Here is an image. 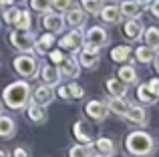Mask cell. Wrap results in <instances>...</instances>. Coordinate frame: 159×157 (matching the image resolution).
Masks as SVG:
<instances>
[{
	"label": "cell",
	"mask_w": 159,
	"mask_h": 157,
	"mask_svg": "<svg viewBox=\"0 0 159 157\" xmlns=\"http://www.w3.org/2000/svg\"><path fill=\"white\" fill-rule=\"evenodd\" d=\"M16 14H18V8H14V6H6V8H4V12H2L4 22L12 26V24H14V20H16Z\"/></svg>",
	"instance_id": "obj_34"
},
{
	"label": "cell",
	"mask_w": 159,
	"mask_h": 157,
	"mask_svg": "<svg viewBox=\"0 0 159 157\" xmlns=\"http://www.w3.org/2000/svg\"><path fill=\"white\" fill-rule=\"evenodd\" d=\"M12 157H30V153H28V149H24V147H16V149L12 151Z\"/></svg>",
	"instance_id": "obj_40"
},
{
	"label": "cell",
	"mask_w": 159,
	"mask_h": 157,
	"mask_svg": "<svg viewBox=\"0 0 159 157\" xmlns=\"http://www.w3.org/2000/svg\"><path fill=\"white\" fill-rule=\"evenodd\" d=\"M16 133V123L12 117H6V115L0 113V137L2 139H8Z\"/></svg>",
	"instance_id": "obj_21"
},
{
	"label": "cell",
	"mask_w": 159,
	"mask_h": 157,
	"mask_svg": "<svg viewBox=\"0 0 159 157\" xmlns=\"http://www.w3.org/2000/svg\"><path fill=\"white\" fill-rule=\"evenodd\" d=\"M65 22H69L73 28H81V26H85L87 24V12L83 10V8H79V6H70L69 10H66V18H65Z\"/></svg>",
	"instance_id": "obj_14"
},
{
	"label": "cell",
	"mask_w": 159,
	"mask_h": 157,
	"mask_svg": "<svg viewBox=\"0 0 159 157\" xmlns=\"http://www.w3.org/2000/svg\"><path fill=\"white\" fill-rule=\"evenodd\" d=\"M123 36L127 40H131V43L139 40L141 36H143V24H141L137 18H129L127 22H125V26H123Z\"/></svg>",
	"instance_id": "obj_13"
},
{
	"label": "cell",
	"mask_w": 159,
	"mask_h": 157,
	"mask_svg": "<svg viewBox=\"0 0 159 157\" xmlns=\"http://www.w3.org/2000/svg\"><path fill=\"white\" fill-rule=\"evenodd\" d=\"M73 135L77 137L79 143H83V145H89V143H91V135L87 133L85 123H83V121H77V123L73 125Z\"/></svg>",
	"instance_id": "obj_27"
},
{
	"label": "cell",
	"mask_w": 159,
	"mask_h": 157,
	"mask_svg": "<svg viewBox=\"0 0 159 157\" xmlns=\"http://www.w3.org/2000/svg\"><path fill=\"white\" fill-rule=\"evenodd\" d=\"M135 59L139 61V63H143V65H147V63H153V59H155V48H151V47H139L135 51Z\"/></svg>",
	"instance_id": "obj_26"
},
{
	"label": "cell",
	"mask_w": 159,
	"mask_h": 157,
	"mask_svg": "<svg viewBox=\"0 0 159 157\" xmlns=\"http://www.w3.org/2000/svg\"><path fill=\"white\" fill-rule=\"evenodd\" d=\"M95 147H97L99 155H103V157H111V155H115V151H117L115 141L109 139V137H99L97 141H95Z\"/></svg>",
	"instance_id": "obj_20"
},
{
	"label": "cell",
	"mask_w": 159,
	"mask_h": 157,
	"mask_svg": "<svg viewBox=\"0 0 159 157\" xmlns=\"http://www.w3.org/2000/svg\"><path fill=\"white\" fill-rule=\"evenodd\" d=\"M117 77H119L125 85H131V83L137 81V71H135V67H131V65H123V67L119 69V73H117Z\"/></svg>",
	"instance_id": "obj_25"
},
{
	"label": "cell",
	"mask_w": 159,
	"mask_h": 157,
	"mask_svg": "<svg viewBox=\"0 0 159 157\" xmlns=\"http://www.w3.org/2000/svg\"><path fill=\"white\" fill-rule=\"evenodd\" d=\"M89 145H73L69 149V157H89Z\"/></svg>",
	"instance_id": "obj_33"
},
{
	"label": "cell",
	"mask_w": 159,
	"mask_h": 157,
	"mask_svg": "<svg viewBox=\"0 0 159 157\" xmlns=\"http://www.w3.org/2000/svg\"><path fill=\"white\" fill-rule=\"evenodd\" d=\"M30 101L36 103V105H40V107L51 105V103L54 101V91H52V87H48V85L36 87V89L30 93Z\"/></svg>",
	"instance_id": "obj_10"
},
{
	"label": "cell",
	"mask_w": 159,
	"mask_h": 157,
	"mask_svg": "<svg viewBox=\"0 0 159 157\" xmlns=\"http://www.w3.org/2000/svg\"><path fill=\"white\" fill-rule=\"evenodd\" d=\"M75 4V0H51V8L57 12H66Z\"/></svg>",
	"instance_id": "obj_32"
},
{
	"label": "cell",
	"mask_w": 159,
	"mask_h": 157,
	"mask_svg": "<svg viewBox=\"0 0 159 157\" xmlns=\"http://www.w3.org/2000/svg\"><path fill=\"white\" fill-rule=\"evenodd\" d=\"M85 113L89 115L93 121H105L107 115H109V109L103 101H89L85 107Z\"/></svg>",
	"instance_id": "obj_12"
},
{
	"label": "cell",
	"mask_w": 159,
	"mask_h": 157,
	"mask_svg": "<svg viewBox=\"0 0 159 157\" xmlns=\"http://www.w3.org/2000/svg\"><path fill=\"white\" fill-rule=\"evenodd\" d=\"M30 85L26 81H14L2 91V103L12 111H20L30 103Z\"/></svg>",
	"instance_id": "obj_1"
},
{
	"label": "cell",
	"mask_w": 159,
	"mask_h": 157,
	"mask_svg": "<svg viewBox=\"0 0 159 157\" xmlns=\"http://www.w3.org/2000/svg\"><path fill=\"white\" fill-rule=\"evenodd\" d=\"M34 34L30 32V28H16V30L10 32V43L14 48L24 52H30L32 51V44H34Z\"/></svg>",
	"instance_id": "obj_4"
},
{
	"label": "cell",
	"mask_w": 159,
	"mask_h": 157,
	"mask_svg": "<svg viewBox=\"0 0 159 157\" xmlns=\"http://www.w3.org/2000/svg\"><path fill=\"white\" fill-rule=\"evenodd\" d=\"M57 69H58L61 78H77L79 73H81V65H79V61L75 56H65L57 65Z\"/></svg>",
	"instance_id": "obj_7"
},
{
	"label": "cell",
	"mask_w": 159,
	"mask_h": 157,
	"mask_svg": "<svg viewBox=\"0 0 159 157\" xmlns=\"http://www.w3.org/2000/svg\"><path fill=\"white\" fill-rule=\"evenodd\" d=\"M54 95H58L61 99H69V89H66V85H61V87L57 89V93H54Z\"/></svg>",
	"instance_id": "obj_41"
},
{
	"label": "cell",
	"mask_w": 159,
	"mask_h": 157,
	"mask_svg": "<svg viewBox=\"0 0 159 157\" xmlns=\"http://www.w3.org/2000/svg\"><path fill=\"white\" fill-rule=\"evenodd\" d=\"M30 6H32V10L44 14V12L51 10V0H30Z\"/></svg>",
	"instance_id": "obj_35"
},
{
	"label": "cell",
	"mask_w": 159,
	"mask_h": 157,
	"mask_svg": "<svg viewBox=\"0 0 159 157\" xmlns=\"http://www.w3.org/2000/svg\"><path fill=\"white\" fill-rule=\"evenodd\" d=\"M149 12L153 18H159V0H151L149 2Z\"/></svg>",
	"instance_id": "obj_38"
},
{
	"label": "cell",
	"mask_w": 159,
	"mask_h": 157,
	"mask_svg": "<svg viewBox=\"0 0 159 157\" xmlns=\"http://www.w3.org/2000/svg\"><path fill=\"white\" fill-rule=\"evenodd\" d=\"M48 59H51L54 65H58L62 59H65V55H62L61 51H51V52H48Z\"/></svg>",
	"instance_id": "obj_37"
},
{
	"label": "cell",
	"mask_w": 159,
	"mask_h": 157,
	"mask_svg": "<svg viewBox=\"0 0 159 157\" xmlns=\"http://www.w3.org/2000/svg\"><path fill=\"white\" fill-rule=\"evenodd\" d=\"M125 147L133 157H149L155 151V141L145 131H133L125 139Z\"/></svg>",
	"instance_id": "obj_2"
},
{
	"label": "cell",
	"mask_w": 159,
	"mask_h": 157,
	"mask_svg": "<svg viewBox=\"0 0 159 157\" xmlns=\"http://www.w3.org/2000/svg\"><path fill=\"white\" fill-rule=\"evenodd\" d=\"M52 44H54V34H52V32H47V34H43L39 40H34L32 51L39 52V55H44V52H47V48H51Z\"/></svg>",
	"instance_id": "obj_23"
},
{
	"label": "cell",
	"mask_w": 159,
	"mask_h": 157,
	"mask_svg": "<svg viewBox=\"0 0 159 157\" xmlns=\"http://www.w3.org/2000/svg\"><path fill=\"white\" fill-rule=\"evenodd\" d=\"M83 44H85V34H81V32H79V28H77V30H70L69 34L62 36L61 43H58V47H61L62 51L75 52V51H81Z\"/></svg>",
	"instance_id": "obj_8"
},
{
	"label": "cell",
	"mask_w": 159,
	"mask_h": 157,
	"mask_svg": "<svg viewBox=\"0 0 159 157\" xmlns=\"http://www.w3.org/2000/svg\"><path fill=\"white\" fill-rule=\"evenodd\" d=\"M24 109H26V117L30 119L32 123H44L47 121V111H44V107L36 105V103H30V105H26Z\"/></svg>",
	"instance_id": "obj_19"
},
{
	"label": "cell",
	"mask_w": 159,
	"mask_h": 157,
	"mask_svg": "<svg viewBox=\"0 0 159 157\" xmlns=\"http://www.w3.org/2000/svg\"><path fill=\"white\" fill-rule=\"evenodd\" d=\"M0 157H8V153H6V151H2V149H0Z\"/></svg>",
	"instance_id": "obj_45"
},
{
	"label": "cell",
	"mask_w": 159,
	"mask_h": 157,
	"mask_svg": "<svg viewBox=\"0 0 159 157\" xmlns=\"http://www.w3.org/2000/svg\"><path fill=\"white\" fill-rule=\"evenodd\" d=\"M105 87H107V91H109L111 97H123V95L127 93V85H125L119 77H109Z\"/></svg>",
	"instance_id": "obj_17"
},
{
	"label": "cell",
	"mask_w": 159,
	"mask_h": 157,
	"mask_svg": "<svg viewBox=\"0 0 159 157\" xmlns=\"http://www.w3.org/2000/svg\"><path fill=\"white\" fill-rule=\"evenodd\" d=\"M137 99L141 101V105H153V103H157V95H153L151 91H149L147 83H141L139 87H137Z\"/></svg>",
	"instance_id": "obj_24"
},
{
	"label": "cell",
	"mask_w": 159,
	"mask_h": 157,
	"mask_svg": "<svg viewBox=\"0 0 159 157\" xmlns=\"http://www.w3.org/2000/svg\"><path fill=\"white\" fill-rule=\"evenodd\" d=\"M121 14L127 16V18H139L141 14V4L137 2V0H123L119 6Z\"/></svg>",
	"instance_id": "obj_18"
},
{
	"label": "cell",
	"mask_w": 159,
	"mask_h": 157,
	"mask_svg": "<svg viewBox=\"0 0 159 157\" xmlns=\"http://www.w3.org/2000/svg\"><path fill=\"white\" fill-rule=\"evenodd\" d=\"M147 87H149V91H151L153 95L159 97V78H151V81L147 83Z\"/></svg>",
	"instance_id": "obj_39"
},
{
	"label": "cell",
	"mask_w": 159,
	"mask_h": 157,
	"mask_svg": "<svg viewBox=\"0 0 159 157\" xmlns=\"http://www.w3.org/2000/svg\"><path fill=\"white\" fill-rule=\"evenodd\" d=\"M153 61H157V63H155V69H157V73H159V52H155V59H153Z\"/></svg>",
	"instance_id": "obj_43"
},
{
	"label": "cell",
	"mask_w": 159,
	"mask_h": 157,
	"mask_svg": "<svg viewBox=\"0 0 159 157\" xmlns=\"http://www.w3.org/2000/svg\"><path fill=\"white\" fill-rule=\"evenodd\" d=\"M32 26V16L28 10H18L14 20V28H30Z\"/></svg>",
	"instance_id": "obj_30"
},
{
	"label": "cell",
	"mask_w": 159,
	"mask_h": 157,
	"mask_svg": "<svg viewBox=\"0 0 159 157\" xmlns=\"http://www.w3.org/2000/svg\"><path fill=\"white\" fill-rule=\"evenodd\" d=\"M89 157H103V155H99V153H97V155H89Z\"/></svg>",
	"instance_id": "obj_47"
},
{
	"label": "cell",
	"mask_w": 159,
	"mask_h": 157,
	"mask_svg": "<svg viewBox=\"0 0 159 157\" xmlns=\"http://www.w3.org/2000/svg\"><path fill=\"white\" fill-rule=\"evenodd\" d=\"M129 56H131V48L125 47V44L115 47V48L111 51V59L115 61V63H125V61H129Z\"/></svg>",
	"instance_id": "obj_29"
},
{
	"label": "cell",
	"mask_w": 159,
	"mask_h": 157,
	"mask_svg": "<svg viewBox=\"0 0 159 157\" xmlns=\"http://www.w3.org/2000/svg\"><path fill=\"white\" fill-rule=\"evenodd\" d=\"M99 51H101L99 47H95V44H91V43H85L81 47V52H79V65L85 67V69H97Z\"/></svg>",
	"instance_id": "obj_5"
},
{
	"label": "cell",
	"mask_w": 159,
	"mask_h": 157,
	"mask_svg": "<svg viewBox=\"0 0 159 157\" xmlns=\"http://www.w3.org/2000/svg\"><path fill=\"white\" fill-rule=\"evenodd\" d=\"M40 24H43V28L44 30H48V32H52V34H57V32H61V30H65V16L61 14V12H57V10H48V12H44L43 14V18H40Z\"/></svg>",
	"instance_id": "obj_6"
},
{
	"label": "cell",
	"mask_w": 159,
	"mask_h": 157,
	"mask_svg": "<svg viewBox=\"0 0 159 157\" xmlns=\"http://www.w3.org/2000/svg\"><path fill=\"white\" fill-rule=\"evenodd\" d=\"M123 117L127 119L129 123L137 125V127H145V125H147V121H149V117H147V111H145L141 105H129Z\"/></svg>",
	"instance_id": "obj_9"
},
{
	"label": "cell",
	"mask_w": 159,
	"mask_h": 157,
	"mask_svg": "<svg viewBox=\"0 0 159 157\" xmlns=\"http://www.w3.org/2000/svg\"><path fill=\"white\" fill-rule=\"evenodd\" d=\"M97 16H101L103 22H107V24H119L123 20V14H121L119 6H115V4H109V6L103 4V8L99 10Z\"/></svg>",
	"instance_id": "obj_15"
},
{
	"label": "cell",
	"mask_w": 159,
	"mask_h": 157,
	"mask_svg": "<svg viewBox=\"0 0 159 157\" xmlns=\"http://www.w3.org/2000/svg\"><path fill=\"white\" fill-rule=\"evenodd\" d=\"M143 38H145V44H147V47L159 48V28L149 26L147 30H143Z\"/></svg>",
	"instance_id": "obj_28"
},
{
	"label": "cell",
	"mask_w": 159,
	"mask_h": 157,
	"mask_svg": "<svg viewBox=\"0 0 159 157\" xmlns=\"http://www.w3.org/2000/svg\"><path fill=\"white\" fill-rule=\"evenodd\" d=\"M14 71L18 73L22 78H34L39 75V63H36V59L32 55H18L14 59Z\"/></svg>",
	"instance_id": "obj_3"
},
{
	"label": "cell",
	"mask_w": 159,
	"mask_h": 157,
	"mask_svg": "<svg viewBox=\"0 0 159 157\" xmlns=\"http://www.w3.org/2000/svg\"><path fill=\"white\" fill-rule=\"evenodd\" d=\"M66 89H69V99H83V95H85L83 87H79L77 83H69Z\"/></svg>",
	"instance_id": "obj_36"
},
{
	"label": "cell",
	"mask_w": 159,
	"mask_h": 157,
	"mask_svg": "<svg viewBox=\"0 0 159 157\" xmlns=\"http://www.w3.org/2000/svg\"><path fill=\"white\" fill-rule=\"evenodd\" d=\"M39 73H40V78H43V85L57 87L61 83V75H58V69L54 65H44V67L39 69Z\"/></svg>",
	"instance_id": "obj_16"
},
{
	"label": "cell",
	"mask_w": 159,
	"mask_h": 157,
	"mask_svg": "<svg viewBox=\"0 0 159 157\" xmlns=\"http://www.w3.org/2000/svg\"><path fill=\"white\" fill-rule=\"evenodd\" d=\"M2 111H4V103L0 101V113H2Z\"/></svg>",
	"instance_id": "obj_46"
},
{
	"label": "cell",
	"mask_w": 159,
	"mask_h": 157,
	"mask_svg": "<svg viewBox=\"0 0 159 157\" xmlns=\"http://www.w3.org/2000/svg\"><path fill=\"white\" fill-rule=\"evenodd\" d=\"M137 2H139L141 6H143V4H149V2H151V0H137Z\"/></svg>",
	"instance_id": "obj_44"
},
{
	"label": "cell",
	"mask_w": 159,
	"mask_h": 157,
	"mask_svg": "<svg viewBox=\"0 0 159 157\" xmlns=\"http://www.w3.org/2000/svg\"><path fill=\"white\" fill-rule=\"evenodd\" d=\"M103 8V0H83V10L87 14H99Z\"/></svg>",
	"instance_id": "obj_31"
},
{
	"label": "cell",
	"mask_w": 159,
	"mask_h": 157,
	"mask_svg": "<svg viewBox=\"0 0 159 157\" xmlns=\"http://www.w3.org/2000/svg\"><path fill=\"white\" fill-rule=\"evenodd\" d=\"M85 43H91V44L101 48V47H105V44H109V34L103 26H91V28H87V32H85Z\"/></svg>",
	"instance_id": "obj_11"
},
{
	"label": "cell",
	"mask_w": 159,
	"mask_h": 157,
	"mask_svg": "<svg viewBox=\"0 0 159 157\" xmlns=\"http://www.w3.org/2000/svg\"><path fill=\"white\" fill-rule=\"evenodd\" d=\"M0 6H4V8H6V6H12V0H0Z\"/></svg>",
	"instance_id": "obj_42"
},
{
	"label": "cell",
	"mask_w": 159,
	"mask_h": 157,
	"mask_svg": "<svg viewBox=\"0 0 159 157\" xmlns=\"http://www.w3.org/2000/svg\"><path fill=\"white\" fill-rule=\"evenodd\" d=\"M105 105H107L109 111H113V113L119 115V117H123L125 111H127V107H129V101H127V99H123V97H111V99H109V103H105Z\"/></svg>",
	"instance_id": "obj_22"
}]
</instances>
